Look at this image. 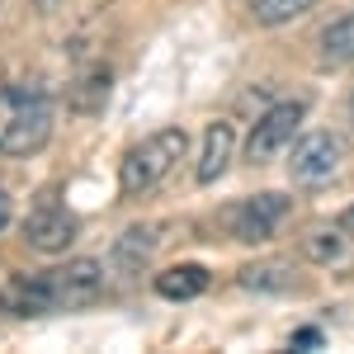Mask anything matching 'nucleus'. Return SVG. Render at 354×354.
Here are the masks:
<instances>
[{
  "label": "nucleus",
  "instance_id": "f257e3e1",
  "mask_svg": "<svg viewBox=\"0 0 354 354\" xmlns=\"http://www.w3.org/2000/svg\"><path fill=\"white\" fill-rule=\"evenodd\" d=\"M53 137V100L38 85L0 90V156H33Z\"/></svg>",
  "mask_w": 354,
  "mask_h": 354
},
{
  "label": "nucleus",
  "instance_id": "ddd939ff",
  "mask_svg": "<svg viewBox=\"0 0 354 354\" xmlns=\"http://www.w3.org/2000/svg\"><path fill=\"white\" fill-rule=\"evenodd\" d=\"M241 288H250V293H283V288H293V270L279 265V260H270V265H245Z\"/></svg>",
  "mask_w": 354,
  "mask_h": 354
},
{
  "label": "nucleus",
  "instance_id": "4468645a",
  "mask_svg": "<svg viewBox=\"0 0 354 354\" xmlns=\"http://www.w3.org/2000/svg\"><path fill=\"white\" fill-rule=\"evenodd\" d=\"M317 0H250V15H255V24H288V19H298L307 15Z\"/></svg>",
  "mask_w": 354,
  "mask_h": 354
},
{
  "label": "nucleus",
  "instance_id": "f8f14e48",
  "mask_svg": "<svg viewBox=\"0 0 354 354\" xmlns=\"http://www.w3.org/2000/svg\"><path fill=\"white\" fill-rule=\"evenodd\" d=\"M322 62H326V66L354 62V10H345L335 24L322 28Z\"/></svg>",
  "mask_w": 354,
  "mask_h": 354
},
{
  "label": "nucleus",
  "instance_id": "6e6552de",
  "mask_svg": "<svg viewBox=\"0 0 354 354\" xmlns=\"http://www.w3.org/2000/svg\"><path fill=\"white\" fill-rule=\"evenodd\" d=\"M156 241H161V227H156V222H137V227H128V232L113 241V250H109L113 274H142V265L151 260Z\"/></svg>",
  "mask_w": 354,
  "mask_h": 354
},
{
  "label": "nucleus",
  "instance_id": "9d476101",
  "mask_svg": "<svg viewBox=\"0 0 354 354\" xmlns=\"http://www.w3.org/2000/svg\"><path fill=\"white\" fill-rule=\"evenodd\" d=\"M208 288V270L203 265H170L165 274H156V293L170 302H189Z\"/></svg>",
  "mask_w": 354,
  "mask_h": 354
},
{
  "label": "nucleus",
  "instance_id": "0eeeda50",
  "mask_svg": "<svg viewBox=\"0 0 354 354\" xmlns=\"http://www.w3.org/2000/svg\"><path fill=\"white\" fill-rule=\"evenodd\" d=\"M335 170H340V142H335V137H330V133L298 137L293 161H288L293 185H302V189H322L326 180H335Z\"/></svg>",
  "mask_w": 354,
  "mask_h": 354
},
{
  "label": "nucleus",
  "instance_id": "1a4fd4ad",
  "mask_svg": "<svg viewBox=\"0 0 354 354\" xmlns=\"http://www.w3.org/2000/svg\"><path fill=\"white\" fill-rule=\"evenodd\" d=\"M232 147H236V133H232V123L218 118V123H208V133H203V156H198V185H213L222 180V170L232 161Z\"/></svg>",
  "mask_w": 354,
  "mask_h": 354
},
{
  "label": "nucleus",
  "instance_id": "f03ea898",
  "mask_svg": "<svg viewBox=\"0 0 354 354\" xmlns=\"http://www.w3.org/2000/svg\"><path fill=\"white\" fill-rule=\"evenodd\" d=\"M185 151H189V133L185 128H161V133L142 137L133 151L123 156V165H118V194L123 198L151 194L175 165L185 161Z\"/></svg>",
  "mask_w": 354,
  "mask_h": 354
},
{
  "label": "nucleus",
  "instance_id": "20e7f679",
  "mask_svg": "<svg viewBox=\"0 0 354 354\" xmlns=\"http://www.w3.org/2000/svg\"><path fill=\"white\" fill-rule=\"evenodd\" d=\"M76 232H81V222H76V213L66 203H57V194H43L24 218V241L33 250H43V255H62L76 241Z\"/></svg>",
  "mask_w": 354,
  "mask_h": 354
},
{
  "label": "nucleus",
  "instance_id": "39448f33",
  "mask_svg": "<svg viewBox=\"0 0 354 354\" xmlns=\"http://www.w3.org/2000/svg\"><path fill=\"white\" fill-rule=\"evenodd\" d=\"M302 113H307V100H283V104H274L255 128H250V142H245V161L260 165L270 161V156H279L288 142H293V133H298Z\"/></svg>",
  "mask_w": 354,
  "mask_h": 354
},
{
  "label": "nucleus",
  "instance_id": "f3484780",
  "mask_svg": "<svg viewBox=\"0 0 354 354\" xmlns=\"http://www.w3.org/2000/svg\"><path fill=\"white\" fill-rule=\"evenodd\" d=\"M10 213H15V208H10V194H5V185H0V232L10 227Z\"/></svg>",
  "mask_w": 354,
  "mask_h": 354
},
{
  "label": "nucleus",
  "instance_id": "9b49d317",
  "mask_svg": "<svg viewBox=\"0 0 354 354\" xmlns=\"http://www.w3.org/2000/svg\"><path fill=\"white\" fill-rule=\"evenodd\" d=\"M109 81H113L109 66H90V71H81V81L71 85V109L76 113H100L104 104H109Z\"/></svg>",
  "mask_w": 354,
  "mask_h": 354
},
{
  "label": "nucleus",
  "instance_id": "7ed1b4c3",
  "mask_svg": "<svg viewBox=\"0 0 354 354\" xmlns=\"http://www.w3.org/2000/svg\"><path fill=\"white\" fill-rule=\"evenodd\" d=\"M43 283H48L53 312H81L104 293V265L100 260H66L57 270H43Z\"/></svg>",
  "mask_w": 354,
  "mask_h": 354
},
{
  "label": "nucleus",
  "instance_id": "dca6fc26",
  "mask_svg": "<svg viewBox=\"0 0 354 354\" xmlns=\"http://www.w3.org/2000/svg\"><path fill=\"white\" fill-rule=\"evenodd\" d=\"M293 350H322V330L317 326H302V330H293V340H288Z\"/></svg>",
  "mask_w": 354,
  "mask_h": 354
},
{
  "label": "nucleus",
  "instance_id": "423d86ee",
  "mask_svg": "<svg viewBox=\"0 0 354 354\" xmlns=\"http://www.w3.org/2000/svg\"><path fill=\"white\" fill-rule=\"evenodd\" d=\"M288 208H293V198H283V194H255V198H241L236 208H227V227L236 241H270L274 227L288 218Z\"/></svg>",
  "mask_w": 354,
  "mask_h": 354
},
{
  "label": "nucleus",
  "instance_id": "2eb2a0df",
  "mask_svg": "<svg viewBox=\"0 0 354 354\" xmlns=\"http://www.w3.org/2000/svg\"><path fill=\"white\" fill-rule=\"evenodd\" d=\"M307 255L317 265H335V260H345V236L340 232H312L307 236Z\"/></svg>",
  "mask_w": 354,
  "mask_h": 354
},
{
  "label": "nucleus",
  "instance_id": "a211bd4d",
  "mask_svg": "<svg viewBox=\"0 0 354 354\" xmlns=\"http://www.w3.org/2000/svg\"><path fill=\"white\" fill-rule=\"evenodd\" d=\"M345 227H354V208H350V213H345Z\"/></svg>",
  "mask_w": 354,
  "mask_h": 354
}]
</instances>
